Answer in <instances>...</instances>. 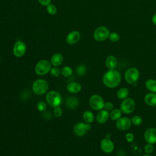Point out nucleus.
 Wrapping results in <instances>:
<instances>
[{"mask_svg":"<svg viewBox=\"0 0 156 156\" xmlns=\"http://www.w3.org/2000/svg\"><path fill=\"white\" fill-rule=\"evenodd\" d=\"M121 81V74L119 71L115 69H108L102 77V82L104 85L109 88L117 87L120 84Z\"/></svg>","mask_w":156,"mask_h":156,"instance_id":"1","label":"nucleus"},{"mask_svg":"<svg viewBox=\"0 0 156 156\" xmlns=\"http://www.w3.org/2000/svg\"><path fill=\"white\" fill-rule=\"evenodd\" d=\"M46 100L47 103L51 107L55 108L60 105L62 102V97L58 92L52 90L46 94Z\"/></svg>","mask_w":156,"mask_h":156,"instance_id":"2","label":"nucleus"},{"mask_svg":"<svg viewBox=\"0 0 156 156\" xmlns=\"http://www.w3.org/2000/svg\"><path fill=\"white\" fill-rule=\"evenodd\" d=\"M32 90L37 95L44 94L48 89V83L43 79H38L35 80L32 84Z\"/></svg>","mask_w":156,"mask_h":156,"instance_id":"3","label":"nucleus"},{"mask_svg":"<svg viewBox=\"0 0 156 156\" xmlns=\"http://www.w3.org/2000/svg\"><path fill=\"white\" fill-rule=\"evenodd\" d=\"M136 108V103L132 98H127L122 100L120 105V110L122 113L130 114L133 113Z\"/></svg>","mask_w":156,"mask_h":156,"instance_id":"4","label":"nucleus"},{"mask_svg":"<svg viewBox=\"0 0 156 156\" xmlns=\"http://www.w3.org/2000/svg\"><path fill=\"white\" fill-rule=\"evenodd\" d=\"M51 69V63L46 60L39 61L35 66V73L38 76H44L48 73Z\"/></svg>","mask_w":156,"mask_h":156,"instance_id":"5","label":"nucleus"},{"mask_svg":"<svg viewBox=\"0 0 156 156\" xmlns=\"http://www.w3.org/2000/svg\"><path fill=\"white\" fill-rule=\"evenodd\" d=\"M139 70L134 67L127 69L124 73L125 80L129 84H133L136 83L140 78Z\"/></svg>","mask_w":156,"mask_h":156,"instance_id":"6","label":"nucleus"},{"mask_svg":"<svg viewBox=\"0 0 156 156\" xmlns=\"http://www.w3.org/2000/svg\"><path fill=\"white\" fill-rule=\"evenodd\" d=\"M104 101L99 94H93L89 99V104L91 108L94 110L99 111L104 108Z\"/></svg>","mask_w":156,"mask_h":156,"instance_id":"7","label":"nucleus"},{"mask_svg":"<svg viewBox=\"0 0 156 156\" xmlns=\"http://www.w3.org/2000/svg\"><path fill=\"white\" fill-rule=\"evenodd\" d=\"M110 35L108 29L105 26H100L96 28L93 34V37L98 41H105Z\"/></svg>","mask_w":156,"mask_h":156,"instance_id":"8","label":"nucleus"},{"mask_svg":"<svg viewBox=\"0 0 156 156\" xmlns=\"http://www.w3.org/2000/svg\"><path fill=\"white\" fill-rule=\"evenodd\" d=\"M91 128V126L90 123L87 122H78L74 127V133L79 136H83L88 130Z\"/></svg>","mask_w":156,"mask_h":156,"instance_id":"9","label":"nucleus"},{"mask_svg":"<svg viewBox=\"0 0 156 156\" xmlns=\"http://www.w3.org/2000/svg\"><path fill=\"white\" fill-rule=\"evenodd\" d=\"M116 127L118 129L122 131H125L129 130L132 126L131 119L126 116L121 117L117 121H116Z\"/></svg>","mask_w":156,"mask_h":156,"instance_id":"10","label":"nucleus"},{"mask_svg":"<svg viewBox=\"0 0 156 156\" xmlns=\"http://www.w3.org/2000/svg\"><path fill=\"white\" fill-rule=\"evenodd\" d=\"M100 147L101 150L106 154H110L115 149V144L113 142L110 140V138L106 137L102 139L101 141Z\"/></svg>","mask_w":156,"mask_h":156,"instance_id":"11","label":"nucleus"},{"mask_svg":"<svg viewBox=\"0 0 156 156\" xmlns=\"http://www.w3.org/2000/svg\"><path fill=\"white\" fill-rule=\"evenodd\" d=\"M27 49L26 44L22 41H17L13 46V53L16 57H21L24 55Z\"/></svg>","mask_w":156,"mask_h":156,"instance_id":"12","label":"nucleus"},{"mask_svg":"<svg viewBox=\"0 0 156 156\" xmlns=\"http://www.w3.org/2000/svg\"><path fill=\"white\" fill-rule=\"evenodd\" d=\"M144 139L147 143H156V128L150 127L147 129L144 133Z\"/></svg>","mask_w":156,"mask_h":156,"instance_id":"13","label":"nucleus"},{"mask_svg":"<svg viewBox=\"0 0 156 156\" xmlns=\"http://www.w3.org/2000/svg\"><path fill=\"white\" fill-rule=\"evenodd\" d=\"M109 118V112L105 109H102L99 110V112L97 113L96 116V120L99 124H102L105 123L108 121Z\"/></svg>","mask_w":156,"mask_h":156,"instance_id":"14","label":"nucleus"},{"mask_svg":"<svg viewBox=\"0 0 156 156\" xmlns=\"http://www.w3.org/2000/svg\"><path fill=\"white\" fill-rule=\"evenodd\" d=\"M80 38V34L76 30H74L69 33L66 38V41L68 44H73L79 41Z\"/></svg>","mask_w":156,"mask_h":156,"instance_id":"15","label":"nucleus"},{"mask_svg":"<svg viewBox=\"0 0 156 156\" xmlns=\"http://www.w3.org/2000/svg\"><path fill=\"white\" fill-rule=\"evenodd\" d=\"M144 102L150 107H156V93L150 92L144 97Z\"/></svg>","mask_w":156,"mask_h":156,"instance_id":"16","label":"nucleus"},{"mask_svg":"<svg viewBox=\"0 0 156 156\" xmlns=\"http://www.w3.org/2000/svg\"><path fill=\"white\" fill-rule=\"evenodd\" d=\"M67 91L72 94H76L80 91L82 89L81 85L76 82H73L69 83L66 87Z\"/></svg>","mask_w":156,"mask_h":156,"instance_id":"17","label":"nucleus"},{"mask_svg":"<svg viewBox=\"0 0 156 156\" xmlns=\"http://www.w3.org/2000/svg\"><path fill=\"white\" fill-rule=\"evenodd\" d=\"M105 65L108 69H115L117 65V59L113 55H108L105 59Z\"/></svg>","mask_w":156,"mask_h":156,"instance_id":"18","label":"nucleus"},{"mask_svg":"<svg viewBox=\"0 0 156 156\" xmlns=\"http://www.w3.org/2000/svg\"><path fill=\"white\" fill-rule=\"evenodd\" d=\"M63 60L62 55L60 53H55L51 58V63L54 66H58L60 65Z\"/></svg>","mask_w":156,"mask_h":156,"instance_id":"19","label":"nucleus"},{"mask_svg":"<svg viewBox=\"0 0 156 156\" xmlns=\"http://www.w3.org/2000/svg\"><path fill=\"white\" fill-rule=\"evenodd\" d=\"M66 105L68 108L74 109L79 105V100L77 98L74 96L68 97L66 101Z\"/></svg>","mask_w":156,"mask_h":156,"instance_id":"20","label":"nucleus"},{"mask_svg":"<svg viewBox=\"0 0 156 156\" xmlns=\"http://www.w3.org/2000/svg\"><path fill=\"white\" fill-rule=\"evenodd\" d=\"M145 87L150 92L156 93V80L149 79L145 82Z\"/></svg>","mask_w":156,"mask_h":156,"instance_id":"21","label":"nucleus"},{"mask_svg":"<svg viewBox=\"0 0 156 156\" xmlns=\"http://www.w3.org/2000/svg\"><path fill=\"white\" fill-rule=\"evenodd\" d=\"M82 118L84 121L87 123H92L94 121V116L93 112L89 110H86L83 112L82 115Z\"/></svg>","mask_w":156,"mask_h":156,"instance_id":"22","label":"nucleus"},{"mask_svg":"<svg viewBox=\"0 0 156 156\" xmlns=\"http://www.w3.org/2000/svg\"><path fill=\"white\" fill-rule=\"evenodd\" d=\"M129 94V90L127 88L122 87L119 89L116 93V96L118 99L123 100L127 98H128Z\"/></svg>","mask_w":156,"mask_h":156,"instance_id":"23","label":"nucleus"},{"mask_svg":"<svg viewBox=\"0 0 156 156\" xmlns=\"http://www.w3.org/2000/svg\"><path fill=\"white\" fill-rule=\"evenodd\" d=\"M122 115V112L121 110L118 108H113L110 111L109 113V116L110 118L113 121H117L118 119H119L121 117Z\"/></svg>","mask_w":156,"mask_h":156,"instance_id":"24","label":"nucleus"},{"mask_svg":"<svg viewBox=\"0 0 156 156\" xmlns=\"http://www.w3.org/2000/svg\"><path fill=\"white\" fill-rule=\"evenodd\" d=\"M61 74L64 77H69L73 74V69L71 67L65 66L62 68Z\"/></svg>","mask_w":156,"mask_h":156,"instance_id":"25","label":"nucleus"},{"mask_svg":"<svg viewBox=\"0 0 156 156\" xmlns=\"http://www.w3.org/2000/svg\"><path fill=\"white\" fill-rule=\"evenodd\" d=\"M130 119L132 121V124H133L135 126H139L143 122L142 118L138 115H135L132 116Z\"/></svg>","mask_w":156,"mask_h":156,"instance_id":"26","label":"nucleus"},{"mask_svg":"<svg viewBox=\"0 0 156 156\" xmlns=\"http://www.w3.org/2000/svg\"><path fill=\"white\" fill-rule=\"evenodd\" d=\"M87 68L84 65H79L76 68V73L80 76H83L86 73Z\"/></svg>","mask_w":156,"mask_h":156,"instance_id":"27","label":"nucleus"},{"mask_svg":"<svg viewBox=\"0 0 156 156\" xmlns=\"http://www.w3.org/2000/svg\"><path fill=\"white\" fill-rule=\"evenodd\" d=\"M46 10H47L48 13L52 15H55L57 12V7H55V5H54V4H50L47 5Z\"/></svg>","mask_w":156,"mask_h":156,"instance_id":"28","label":"nucleus"},{"mask_svg":"<svg viewBox=\"0 0 156 156\" xmlns=\"http://www.w3.org/2000/svg\"><path fill=\"white\" fill-rule=\"evenodd\" d=\"M108 38H109L110 40L112 42L115 43V42H117V41H118L119 40L120 36L116 32H112V33H110Z\"/></svg>","mask_w":156,"mask_h":156,"instance_id":"29","label":"nucleus"},{"mask_svg":"<svg viewBox=\"0 0 156 156\" xmlns=\"http://www.w3.org/2000/svg\"><path fill=\"white\" fill-rule=\"evenodd\" d=\"M154 150L153 144L147 143L144 146V151L147 154H151Z\"/></svg>","mask_w":156,"mask_h":156,"instance_id":"30","label":"nucleus"},{"mask_svg":"<svg viewBox=\"0 0 156 156\" xmlns=\"http://www.w3.org/2000/svg\"><path fill=\"white\" fill-rule=\"evenodd\" d=\"M49 72H50L51 74L54 77H58L61 74L60 69L59 68H57L56 66L51 68Z\"/></svg>","mask_w":156,"mask_h":156,"instance_id":"31","label":"nucleus"},{"mask_svg":"<svg viewBox=\"0 0 156 156\" xmlns=\"http://www.w3.org/2000/svg\"><path fill=\"white\" fill-rule=\"evenodd\" d=\"M37 108L40 112H44L46 109V104L44 102H40L37 105Z\"/></svg>","mask_w":156,"mask_h":156,"instance_id":"32","label":"nucleus"},{"mask_svg":"<svg viewBox=\"0 0 156 156\" xmlns=\"http://www.w3.org/2000/svg\"><path fill=\"white\" fill-rule=\"evenodd\" d=\"M106 110H107L108 112L111 111L113 109V104L112 102H106L104 103V108Z\"/></svg>","mask_w":156,"mask_h":156,"instance_id":"33","label":"nucleus"},{"mask_svg":"<svg viewBox=\"0 0 156 156\" xmlns=\"http://www.w3.org/2000/svg\"><path fill=\"white\" fill-rule=\"evenodd\" d=\"M62 108L58 106V107H56L54 108V115L56 116V117H60L62 116Z\"/></svg>","mask_w":156,"mask_h":156,"instance_id":"34","label":"nucleus"},{"mask_svg":"<svg viewBox=\"0 0 156 156\" xmlns=\"http://www.w3.org/2000/svg\"><path fill=\"white\" fill-rule=\"evenodd\" d=\"M125 138H126V141L129 143H132L134 140V135H133L132 133H130V132L126 133Z\"/></svg>","mask_w":156,"mask_h":156,"instance_id":"35","label":"nucleus"},{"mask_svg":"<svg viewBox=\"0 0 156 156\" xmlns=\"http://www.w3.org/2000/svg\"><path fill=\"white\" fill-rule=\"evenodd\" d=\"M132 150H133V153H134V154H135V155H139V154H140V153H141V150H140V149L137 146H136L135 144H133L132 145Z\"/></svg>","mask_w":156,"mask_h":156,"instance_id":"36","label":"nucleus"},{"mask_svg":"<svg viewBox=\"0 0 156 156\" xmlns=\"http://www.w3.org/2000/svg\"><path fill=\"white\" fill-rule=\"evenodd\" d=\"M38 2L41 5L43 6H47L51 4V0H38Z\"/></svg>","mask_w":156,"mask_h":156,"instance_id":"37","label":"nucleus"},{"mask_svg":"<svg viewBox=\"0 0 156 156\" xmlns=\"http://www.w3.org/2000/svg\"><path fill=\"white\" fill-rule=\"evenodd\" d=\"M152 21L154 25L156 26V13L153 15L152 18Z\"/></svg>","mask_w":156,"mask_h":156,"instance_id":"38","label":"nucleus"},{"mask_svg":"<svg viewBox=\"0 0 156 156\" xmlns=\"http://www.w3.org/2000/svg\"><path fill=\"white\" fill-rule=\"evenodd\" d=\"M142 156H152V155H151V154H145L143 155Z\"/></svg>","mask_w":156,"mask_h":156,"instance_id":"39","label":"nucleus"},{"mask_svg":"<svg viewBox=\"0 0 156 156\" xmlns=\"http://www.w3.org/2000/svg\"><path fill=\"white\" fill-rule=\"evenodd\" d=\"M105 137H106V138H110V135H109V134L108 133L107 135H106Z\"/></svg>","mask_w":156,"mask_h":156,"instance_id":"40","label":"nucleus"}]
</instances>
